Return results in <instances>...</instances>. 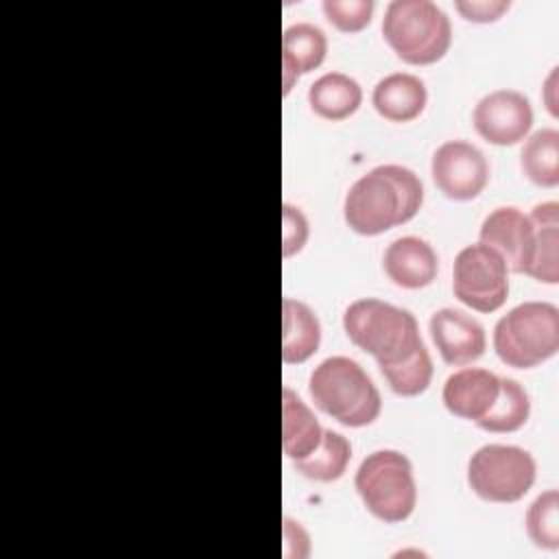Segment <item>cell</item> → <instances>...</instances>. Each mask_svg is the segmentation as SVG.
Wrapping results in <instances>:
<instances>
[{
	"label": "cell",
	"mask_w": 559,
	"mask_h": 559,
	"mask_svg": "<svg viewBox=\"0 0 559 559\" xmlns=\"http://www.w3.org/2000/svg\"><path fill=\"white\" fill-rule=\"evenodd\" d=\"M452 293L476 312L502 308L509 295V280L500 253L483 242L461 249L452 266Z\"/></svg>",
	"instance_id": "obj_8"
},
{
	"label": "cell",
	"mask_w": 559,
	"mask_h": 559,
	"mask_svg": "<svg viewBox=\"0 0 559 559\" xmlns=\"http://www.w3.org/2000/svg\"><path fill=\"white\" fill-rule=\"evenodd\" d=\"M472 122L485 142L513 146L531 131L533 109L524 94L515 90H496L476 103Z\"/></svg>",
	"instance_id": "obj_10"
},
{
	"label": "cell",
	"mask_w": 559,
	"mask_h": 559,
	"mask_svg": "<svg viewBox=\"0 0 559 559\" xmlns=\"http://www.w3.org/2000/svg\"><path fill=\"white\" fill-rule=\"evenodd\" d=\"M531 415V400L524 386L513 378H500V391L489 408V413L476 421L480 430L487 432H515L520 430Z\"/></svg>",
	"instance_id": "obj_23"
},
{
	"label": "cell",
	"mask_w": 559,
	"mask_h": 559,
	"mask_svg": "<svg viewBox=\"0 0 559 559\" xmlns=\"http://www.w3.org/2000/svg\"><path fill=\"white\" fill-rule=\"evenodd\" d=\"M432 371H435V367H432V358H430L426 345H421L411 358H406L393 367L380 369V373L384 376L391 391L402 397H415V395L424 393L432 380Z\"/></svg>",
	"instance_id": "obj_24"
},
{
	"label": "cell",
	"mask_w": 559,
	"mask_h": 559,
	"mask_svg": "<svg viewBox=\"0 0 559 559\" xmlns=\"http://www.w3.org/2000/svg\"><path fill=\"white\" fill-rule=\"evenodd\" d=\"M430 175L439 192L452 201L476 199L489 181V164L480 148L465 140H448L430 162Z\"/></svg>",
	"instance_id": "obj_9"
},
{
	"label": "cell",
	"mask_w": 559,
	"mask_h": 559,
	"mask_svg": "<svg viewBox=\"0 0 559 559\" xmlns=\"http://www.w3.org/2000/svg\"><path fill=\"white\" fill-rule=\"evenodd\" d=\"M328 52L325 33L310 24L297 22L288 26L282 35V79H284V96L293 90L301 74L319 68Z\"/></svg>",
	"instance_id": "obj_15"
},
{
	"label": "cell",
	"mask_w": 559,
	"mask_h": 559,
	"mask_svg": "<svg viewBox=\"0 0 559 559\" xmlns=\"http://www.w3.org/2000/svg\"><path fill=\"white\" fill-rule=\"evenodd\" d=\"M454 7L467 22L487 24L500 20L511 4L507 0H459Z\"/></svg>",
	"instance_id": "obj_28"
},
{
	"label": "cell",
	"mask_w": 559,
	"mask_h": 559,
	"mask_svg": "<svg viewBox=\"0 0 559 559\" xmlns=\"http://www.w3.org/2000/svg\"><path fill=\"white\" fill-rule=\"evenodd\" d=\"M493 349L513 369H531L559 349V310L548 301H524L498 319Z\"/></svg>",
	"instance_id": "obj_5"
},
{
	"label": "cell",
	"mask_w": 559,
	"mask_h": 559,
	"mask_svg": "<svg viewBox=\"0 0 559 559\" xmlns=\"http://www.w3.org/2000/svg\"><path fill=\"white\" fill-rule=\"evenodd\" d=\"M352 461V445L349 441L334 430H323L321 443L312 454L306 459L295 461V469L317 483H332L338 480Z\"/></svg>",
	"instance_id": "obj_22"
},
{
	"label": "cell",
	"mask_w": 559,
	"mask_h": 559,
	"mask_svg": "<svg viewBox=\"0 0 559 559\" xmlns=\"http://www.w3.org/2000/svg\"><path fill=\"white\" fill-rule=\"evenodd\" d=\"M362 103V90L356 79L343 72H328L319 76L308 90L310 109L330 122L345 120L358 111Z\"/></svg>",
	"instance_id": "obj_20"
},
{
	"label": "cell",
	"mask_w": 559,
	"mask_h": 559,
	"mask_svg": "<svg viewBox=\"0 0 559 559\" xmlns=\"http://www.w3.org/2000/svg\"><path fill=\"white\" fill-rule=\"evenodd\" d=\"M382 35L404 63L430 66L450 50L452 24L430 0H393L384 9Z\"/></svg>",
	"instance_id": "obj_4"
},
{
	"label": "cell",
	"mask_w": 559,
	"mask_h": 559,
	"mask_svg": "<svg viewBox=\"0 0 559 559\" xmlns=\"http://www.w3.org/2000/svg\"><path fill=\"white\" fill-rule=\"evenodd\" d=\"M555 83H557V68L550 72V76H548V81H546V85H544V103H546L548 111L557 118L559 111H557V98H555V90H557Z\"/></svg>",
	"instance_id": "obj_29"
},
{
	"label": "cell",
	"mask_w": 559,
	"mask_h": 559,
	"mask_svg": "<svg viewBox=\"0 0 559 559\" xmlns=\"http://www.w3.org/2000/svg\"><path fill=\"white\" fill-rule=\"evenodd\" d=\"M533 234L531 218L518 207H496L485 216L478 238L500 253L507 271L524 273L531 260Z\"/></svg>",
	"instance_id": "obj_12"
},
{
	"label": "cell",
	"mask_w": 559,
	"mask_h": 559,
	"mask_svg": "<svg viewBox=\"0 0 559 559\" xmlns=\"http://www.w3.org/2000/svg\"><path fill=\"white\" fill-rule=\"evenodd\" d=\"M284 229H282V253L284 258H290L299 253L308 240V221L299 207L284 205Z\"/></svg>",
	"instance_id": "obj_27"
},
{
	"label": "cell",
	"mask_w": 559,
	"mask_h": 559,
	"mask_svg": "<svg viewBox=\"0 0 559 559\" xmlns=\"http://www.w3.org/2000/svg\"><path fill=\"white\" fill-rule=\"evenodd\" d=\"M535 459L518 445L487 443L478 448L467 463L469 489L498 504L522 500L535 483Z\"/></svg>",
	"instance_id": "obj_7"
},
{
	"label": "cell",
	"mask_w": 559,
	"mask_h": 559,
	"mask_svg": "<svg viewBox=\"0 0 559 559\" xmlns=\"http://www.w3.org/2000/svg\"><path fill=\"white\" fill-rule=\"evenodd\" d=\"M321 343V323L310 306L284 297L282 301V360L286 365L306 362Z\"/></svg>",
	"instance_id": "obj_18"
},
{
	"label": "cell",
	"mask_w": 559,
	"mask_h": 559,
	"mask_svg": "<svg viewBox=\"0 0 559 559\" xmlns=\"http://www.w3.org/2000/svg\"><path fill=\"white\" fill-rule=\"evenodd\" d=\"M526 533L537 548H559V493L548 489L539 493L526 511Z\"/></svg>",
	"instance_id": "obj_25"
},
{
	"label": "cell",
	"mask_w": 559,
	"mask_h": 559,
	"mask_svg": "<svg viewBox=\"0 0 559 559\" xmlns=\"http://www.w3.org/2000/svg\"><path fill=\"white\" fill-rule=\"evenodd\" d=\"M321 9L341 33H358L371 22L373 0H325Z\"/></svg>",
	"instance_id": "obj_26"
},
{
	"label": "cell",
	"mask_w": 559,
	"mask_h": 559,
	"mask_svg": "<svg viewBox=\"0 0 559 559\" xmlns=\"http://www.w3.org/2000/svg\"><path fill=\"white\" fill-rule=\"evenodd\" d=\"M500 391V378L489 369L465 367L448 376L441 400L445 408L461 419L478 421L493 406Z\"/></svg>",
	"instance_id": "obj_13"
},
{
	"label": "cell",
	"mask_w": 559,
	"mask_h": 559,
	"mask_svg": "<svg viewBox=\"0 0 559 559\" xmlns=\"http://www.w3.org/2000/svg\"><path fill=\"white\" fill-rule=\"evenodd\" d=\"M533 223V249L524 275L544 282H559V203L546 201L528 214Z\"/></svg>",
	"instance_id": "obj_17"
},
{
	"label": "cell",
	"mask_w": 559,
	"mask_h": 559,
	"mask_svg": "<svg viewBox=\"0 0 559 559\" xmlns=\"http://www.w3.org/2000/svg\"><path fill=\"white\" fill-rule=\"evenodd\" d=\"M354 487L367 511L386 524L408 520L417 507L413 465L397 450L367 454L356 469Z\"/></svg>",
	"instance_id": "obj_6"
},
{
	"label": "cell",
	"mask_w": 559,
	"mask_h": 559,
	"mask_svg": "<svg viewBox=\"0 0 559 559\" xmlns=\"http://www.w3.org/2000/svg\"><path fill=\"white\" fill-rule=\"evenodd\" d=\"M424 203L419 177L397 164H382L356 179L345 194L343 216L352 231L378 236L408 223Z\"/></svg>",
	"instance_id": "obj_1"
},
{
	"label": "cell",
	"mask_w": 559,
	"mask_h": 559,
	"mask_svg": "<svg viewBox=\"0 0 559 559\" xmlns=\"http://www.w3.org/2000/svg\"><path fill=\"white\" fill-rule=\"evenodd\" d=\"M522 173L542 188H555L559 183V131L539 129L522 146L520 153Z\"/></svg>",
	"instance_id": "obj_21"
},
{
	"label": "cell",
	"mask_w": 559,
	"mask_h": 559,
	"mask_svg": "<svg viewBox=\"0 0 559 559\" xmlns=\"http://www.w3.org/2000/svg\"><path fill=\"white\" fill-rule=\"evenodd\" d=\"M323 428L306 402L288 386L282 389V450L288 459L299 461L317 450Z\"/></svg>",
	"instance_id": "obj_19"
},
{
	"label": "cell",
	"mask_w": 559,
	"mask_h": 559,
	"mask_svg": "<svg viewBox=\"0 0 559 559\" xmlns=\"http://www.w3.org/2000/svg\"><path fill=\"white\" fill-rule=\"evenodd\" d=\"M310 397L319 411L347 428H362L378 419L382 397L367 371L347 356L321 360L308 382Z\"/></svg>",
	"instance_id": "obj_3"
},
{
	"label": "cell",
	"mask_w": 559,
	"mask_h": 559,
	"mask_svg": "<svg viewBox=\"0 0 559 559\" xmlns=\"http://www.w3.org/2000/svg\"><path fill=\"white\" fill-rule=\"evenodd\" d=\"M343 330L358 349L376 358L380 369L411 358L424 345L417 319L408 310L373 297L347 306Z\"/></svg>",
	"instance_id": "obj_2"
},
{
	"label": "cell",
	"mask_w": 559,
	"mask_h": 559,
	"mask_svg": "<svg viewBox=\"0 0 559 559\" xmlns=\"http://www.w3.org/2000/svg\"><path fill=\"white\" fill-rule=\"evenodd\" d=\"M428 330L445 365L465 367L485 354V347H487L485 330L476 319H472L463 310H456V308L437 310L428 321Z\"/></svg>",
	"instance_id": "obj_11"
},
{
	"label": "cell",
	"mask_w": 559,
	"mask_h": 559,
	"mask_svg": "<svg viewBox=\"0 0 559 559\" xmlns=\"http://www.w3.org/2000/svg\"><path fill=\"white\" fill-rule=\"evenodd\" d=\"M386 277L402 288L417 290L435 282L439 271V260L435 249L417 236H402L393 240L382 258Z\"/></svg>",
	"instance_id": "obj_14"
},
{
	"label": "cell",
	"mask_w": 559,
	"mask_h": 559,
	"mask_svg": "<svg viewBox=\"0 0 559 559\" xmlns=\"http://www.w3.org/2000/svg\"><path fill=\"white\" fill-rule=\"evenodd\" d=\"M371 103L384 120L411 122L426 109L428 92L419 76L408 72H393L376 83Z\"/></svg>",
	"instance_id": "obj_16"
}]
</instances>
